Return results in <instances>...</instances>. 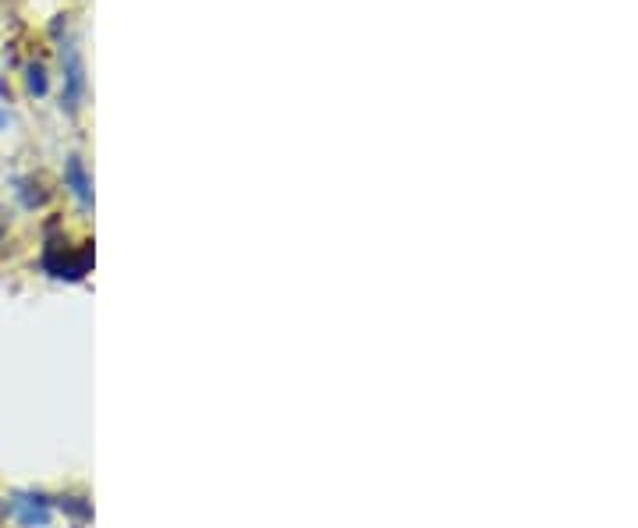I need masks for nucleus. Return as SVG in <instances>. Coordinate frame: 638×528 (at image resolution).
<instances>
[{"mask_svg":"<svg viewBox=\"0 0 638 528\" xmlns=\"http://www.w3.org/2000/svg\"><path fill=\"white\" fill-rule=\"evenodd\" d=\"M89 266H93V249H89V245H82L78 252H71L68 245H57V241H50L47 252H43V270H47L50 277L82 280L89 273Z\"/></svg>","mask_w":638,"mask_h":528,"instance_id":"1","label":"nucleus"},{"mask_svg":"<svg viewBox=\"0 0 638 528\" xmlns=\"http://www.w3.org/2000/svg\"><path fill=\"white\" fill-rule=\"evenodd\" d=\"M61 64H64V96L61 107L68 114H78L82 100H86V64H82V54H78L75 39L61 43Z\"/></svg>","mask_w":638,"mask_h":528,"instance_id":"2","label":"nucleus"},{"mask_svg":"<svg viewBox=\"0 0 638 528\" xmlns=\"http://www.w3.org/2000/svg\"><path fill=\"white\" fill-rule=\"evenodd\" d=\"M11 514L22 521V528H47L50 521H54V504H50V497H43V493L22 490L11 497Z\"/></svg>","mask_w":638,"mask_h":528,"instance_id":"3","label":"nucleus"},{"mask_svg":"<svg viewBox=\"0 0 638 528\" xmlns=\"http://www.w3.org/2000/svg\"><path fill=\"white\" fill-rule=\"evenodd\" d=\"M64 185H68V192L75 195L82 210L93 206V178H89L82 156H68V164H64Z\"/></svg>","mask_w":638,"mask_h":528,"instance_id":"4","label":"nucleus"},{"mask_svg":"<svg viewBox=\"0 0 638 528\" xmlns=\"http://www.w3.org/2000/svg\"><path fill=\"white\" fill-rule=\"evenodd\" d=\"M18 199H22L25 210H36L47 202V192H43V181L39 178H18Z\"/></svg>","mask_w":638,"mask_h":528,"instance_id":"5","label":"nucleus"},{"mask_svg":"<svg viewBox=\"0 0 638 528\" xmlns=\"http://www.w3.org/2000/svg\"><path fill=\"white\" fill-rule=\"evenodd\" d=\"M25 86H29L32 96H47L50 93V78H47V68L39 61H32L29 68H25Z\"/></svg>","mask_w":638,"mask_h":528,"instance_id":"6","label":"nucleus"},{"mask_svg":"<svg viewBox=\"0 0 638 528\" xmlns=\"http://www.w3.org/2000/svg\"><path fill=\"white\" fill-rule=\"evenodd\" d=\"M61 507H64V511H71V514H75V518H82V521H86L89 514H93V511H89V504H86V500H78V497H64V500H61Z\"/></svg>","mask_w":638,"mask_h":528,"instance_id":"7","label":"nucleus"},{"mask_svg":"<svg viewBox=\"0 0 638 528\" xmlns=\"http://www.w3.org/2000/svg\"><path fill=\"white\" fill-rule=\"evenodd\" d=\"M4 128H8V110L0 107V132H4Z\"/></svg>","mask_w":638,"mask_h":528,"instance_id":"8","label":"nucleus"},{"mask_svg":"<svg viewBox=\"0 0 638 528\" xmlns=\"http://www.w3.org/2000/svg\"><path fill=\"white\" fill-rule=\"evenodd\" d=\"M4 234H8V217H0V241H4Z\"/></svg>","mask_w":638,"mask_h":528,"instance_id":"9","label":"nucleus"},{"mask_svg":"<svg viewBox=\"0 0 638 528\" xmlns=\"http://www.w3.org/2000/svg\"><path fill=\"white\" fill-rule=\"evenodd\" d=\"M0 528H4V500H0Z\"/></svg>","mask_w":638,"mask_h":528,"instance_id":"10","label":"nucleus"}]
</instances>
